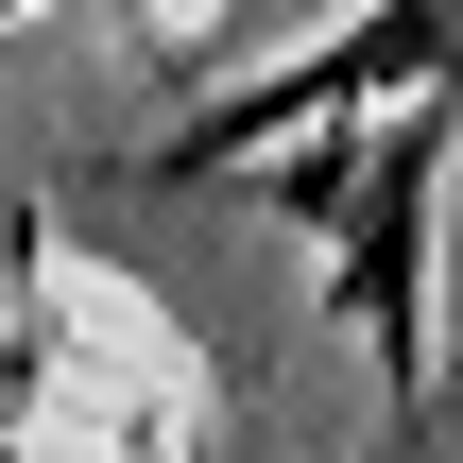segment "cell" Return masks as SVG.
Here are the masks:
<instances>
[{
    "instance_id": "6da1fadb",
    "label": "cell",
    "mask_w": 463,
    "mask_h": 463,
    "mask_svg": "<svg viewBox=\"0 0 463 463\" xmlns=\"http://www.w3.org/2000/svg\"><path fill=\"white\" fill-rule=\"evenodd\" d=\"M275 206L326 241V309L361 326L378 395H430V275H447V120L378 103V120H309V155H275Z\"/></svg>"
},
{
    "instance_id": "7a4b0ae2",
    "label": "cell",
    "mask_w": 463,
    "mask_h": 463,
    "mask_svg": "<svg viewBox=\"0 0 463 463\" xmlns=\"http://www.w3.org/2000/svg\"><path fill=\"white\" fill-rule=\"evenodd\" d=\"M412 86H447L463 103V0H361L326 52H292V69H258V86H223L189 137H155V172H241V155H292L309 120H361V103H412Z\"/></svg>"
},
{
    "instance_id": "3957f363",
    "label": "cell",
    "mask_w": 463,
    "mask_h": 463,
    "mask_svg": "<svg viewBox=\"0 0 463 463\" xmlns=\"http://www.w3.org/2000/svg\"><path fill=\"white\" fill-rule=\"evenodd\" d=\"M0 17H34V0H0Z\"/></svg>"
}]
</instances>
